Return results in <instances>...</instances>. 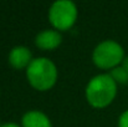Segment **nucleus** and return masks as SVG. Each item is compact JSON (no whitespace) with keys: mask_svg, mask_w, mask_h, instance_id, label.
<instances>
[{"mask_svg":"<svg viewBox=\"0 0 128 127\" xmlns=\"http://www.w3.org/2000/svg\"><path fill=\"white\" fill-rule=\"evenodd\" d=\"M22 127H52L50 118L39 110H31L24 113L21 118Z\"/></svg>","mask_w":128,"mask_h":127,"instance_id":"obj_7","label":"nucleus"},{"mask_svg":"<svg viewBox=\"0 0 128 127\" xmlns=\"http://www.w3.org/2000/svg\"><path fill=\"white\" fill-rule=\"evenodd\" d=\"M121 66H122V67H123V69H124V70L128 72V56H126V57H124V60L122 61Z\"/></svg>","mask_w":128,"mask_h":127,"instance_id":"obj_10","label":"nucleus"},{"mask_svg":"<svg viewBox=\"0 0 128 127\" xmlns=\"http://www.w3.org/2000/svg\"><path fill=\"white\" fill-rule=\"evenodd\" d=\"M110 75L113 77V80L117 82V84H128V72L120 65L118 67L111 70Z\"/></svg>","mask_w":128,"mask_h":127,"instance_id":"obj_8","label":"nucleus"},{"mask_svg":"<svg viewBox=\"0 0 128 127\" xmlns=\"http://www.w3.org/2000/svg\"><path fill=\"white\" fill-rule=\"evenodd\" d=\"M0 127H20V126H19V125H16V123H14V122H6V123L1 125Z\"/></svg>","mask_w":128,"mask_h":127,"instance_id":"obj_11","label":"nucleus"},{"mask_svg":"<svg viewBox=\"0 0 128 127\" xmlns=\"http://www.w3.org/2000/svg\"><path fill=\"white\" fill-rule=\"evenodd\" d=\"M124 57L126 56L122 45L114 40H104L100 42L92 52L93 64L102 70H113L118 67Z\"/></svg>","mask_w":128,"mask_h":127,"instance_id":"obj_3","label":"nucleus"},{"mask_svg":"<svg viewBox=\"0 0 128 127\" xmlns=\"http://www.w3.org/2000/svg\"><path fill=\"white\" fill-rule=\"evenodd\" d=\"M32 52L29 47L26 46H15L10 50L9 52V65L15 69V70H22V69H28L29 65L32 62Z\"/></svg>","mask_w":128,"mask_h":127,"instance_id":"obj_5","label":"nucleus"},{"mask_svg":"<svg viewBox=\"0 0 128 127\" xmlns=\"http://www.w3.org/2000/svg\"><path fill=\"white\" fill-rule=\"evenodd\" d=\"M29 84L38 91H48L57 81V67L47 57H36L26 69Z\"/></svg>","mask_w":128,"mask_h":127,"instance_id":"obj_2","label":"nucleus"},{"mask_svg":"<svg viewBox=\"0 0 128 127\" xmlns=\"http://www.w3.org/2000/svg\"><path fill=\"white\" fill-rule=\"evenodd\" d=\"M118 127H128V110L121 113L118 118Z\"/></svg>","mask_w":128,"mask_h":127,"instance_id":"obj_9","label":"nucleus"},{"mask_svg":"<svg viewBox=\"0 0 128 127\" xmlns=\"http://www.w3.org/2000/svg\"><path fill=\"white\" fill-rule=\"evenodd\" d=\"M77 20V6L70 0H57L48 9V21L57 31L70 30Z\"/></svg>","mask_w":128,"mask_h":127,"instance_id":"obj_4","label":"nucleus"},{"mask_svg":"<svg viewBox=\"0 0 128 127\" xmlns=\"http://www.w3.org/2000/svg\"><path fill=\"white\" fill-rule=\"evenodd\" d=\"M86 100L94 108H104L113 102L117 95V82L110 74L93 76L86 86Z\"/></svg>","mask_w":128,"mask_h":127,"instance_id":"obj_1","label":"nucleus"},{"mask_svg":"<svg viewBox=\"0 0 128 127\" xmlns=\"http://www.w3.org/2000/svg\"><path fill=\"white\" fill-rule=\"evenodd\" d=\"M62 42V36L60 31L55 29H46L40 31L35 38V45L44 51H52L57 49Z\"/></svg>","mask_w":128,"mask_h":127,"instance_id":"obj_6","label":"nucleus"}]
</instances>
